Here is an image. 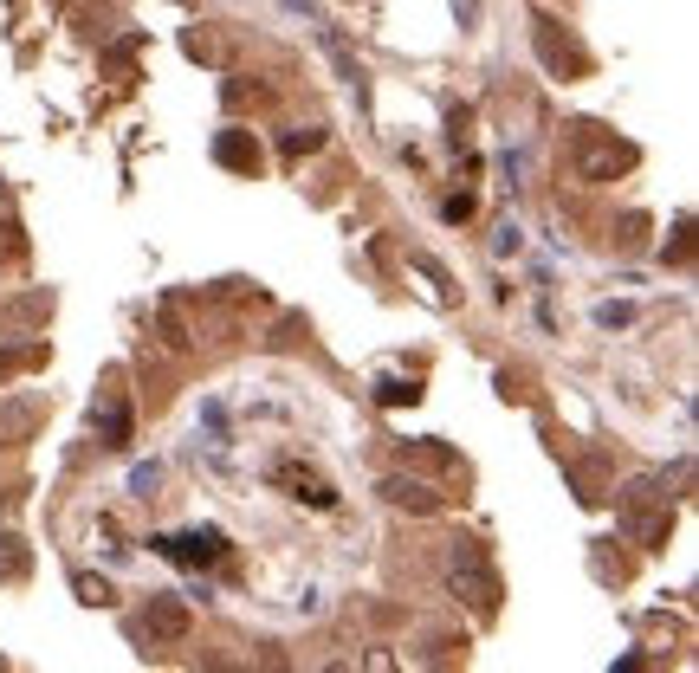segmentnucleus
I'll list each match as a JSON object with an SVG mask.
<instances>
[{
    "mask_svg": "<svg viewBox=\"0 0 699 673\" xmlns=\"http://www.w3.org/2000/svg\"><path fill=\"white\" fill-rule=\"evenodd\" d=\"M628 538L641 544V551H661L667 544V531H674V512H667V505H654V512H641V505H628Z\"/></svg>",
    "mask_w": 699,
    "mask_h": 673,
    "instance_id": "obj_12",
    "label": "nucleus"
},
{
    "mask_svg": "<svg viewBox=\"0 0 699 673\" xmlns=\"http://www.w3.org/2000/svg\"><path fill=\"white\" fill-rule=\"evenodd\" d=\"M188 628H195V615H188L182 596H149V609H143L149 641H188Z\"/></svg>",
    "mask_w": 699,
    "mask_h": 673,
    "instance_id": "obj_6",
    "label": "nucleus"
},
{
    "mask_svg": "<svg viewBox=\"0 0 699 673\" xmlns=\"http://www.w3.org/2000/svg\"><path fill=\"white\" fill-rule=\"evenodd\" d=\"M279 149L298 162V156H311V149H324V130H318V123H305V130H285V143H279Z\"/></svg>",
    "mask_w": 699,
    "mask_h": 673,
    "instance_id": "obj_17",
    "label": "nucleus"
},
{
    "mask_svg": "<svg viewBox=\"0 0 699 673\" xmlns=\"http://www.w3.org/2000/svg\"><path fill=\"white\" fill-rule=\"evenodd\" d=\"M259 98H266L259 78H253V85H246V78H227V104H233V111H240V104H259Z\"/></svg>",
    "mask_w": 699,
    "mask_h": 673,
    "instance_id": "obj_21",
    "label": "nucleus"
},
{
    "mask_svg": "<svg viewBox=\"0 0 699 673\" xmlns=\"http://www.w3.org/2000/svg\"><path fill=\"white\" fill-rule=\"evenodd\" d=\"M454 13H460V26H473L479 20V0H454Z\"/></svg>",
    "mask_w": 699,
    "mask_h": 673,
    "instance_id": "obj_27",
    "label": "nucleus"
},
{
    "mask_svg": "<svg viewBox=\"0 0 699 673\" xmlns=\"http://www.w3.org/2000/svg\"><path fill=\"white\" fill-rule=\"evenodd\" d=\"M324 52H331V65H337V78H344V85L356 91V104H363V111H369V72H363V65H356V52L344 46V33H337V26H324Z\"/></svg>",
    "mask_w": 699,
    "mask_h": 673,
    "instance_id": "obj_11",
    "label": "nucleus"
},
{
    "mask_svg": "<svg viewBox=\"0 0 699 673\" xmlns=\"http://www.w3.org/2000/svg\"><path fill=\"white\" fill-rule=\"evenodd\" d=\"M91 428H98V441L111 447V453H123V447H130V408H123V395H117V389L104 395L98 408H91Z\"/></svg>",
    "mask_w": 699,
    "mask_h": 673,
    "instance_id": "obj_10",
    "label": "nucleus"
},
{
    "mask_svg": "<svg viewBox=\"0 0 699 673\" xmlns=\"http://www.w3.org/2000/svg\"><path fill=\"white\" fill-rule=\"evenodd\" d=\"M376 402H382V408H402V402L415 408V402H421V382H415V376H382V382H376Z\"/></svg>",
    "mask_w": 699,
    "mask_h": 673,
    "instance_id": "obj_15",
    "label": "nucleus"
},
{
    "mask_svg": "<svg viewBox=\"0 0 699 673\" xmlns=\"http://www.w3.org/2000/svg\"><path fill=\"white\" fill-rule=\"evenodd\" d=\"M169 563H221L227 557V538L221 531H175V538H149Z\"/></svg>",
    "mask_w": 699,
    "mask_h": 673,
    "instance_id": "obj_5",
    "label": "nucleus"
},
{
    "mask_svg": "<svg viewBox=\"0 0 699 673\" xmlns=\"http://www.w3.org/2000/svg\"><path fill=\"white\" fill-rule=\"evenodd\" d=\"M531 39H538V59H544V72H557V78H589V52H583L577 39L564 33V20L538 13V20H531Z\"/></svg>",
    "mask_w": 699,
    "mask_h": 673,
    "instance_id": "obj_3",
    "label": "nucleus"
},
{
    "mask_svg": "<svg viewBox=\"0 0 699 673\" xmlns=\"http://www.w3.org/2000/svg\"><path fill=\"white\" fill-rule=\"evenodd\" d=\"M473 208H479L473 195H447V201H441V214H447L454 227H460V221H473Z\"/></svg>",
    "mask_w": 699,
    "mask_h": 673,
    "instance_id": "obj_26",
    "label": "nucleus"
},
{
    "mask_svg": "<svg viewBox=\"0 0 699 673\" xmlns=\"http://www.w3.org/2000/svg\"><path fill=\"white\" fill-rule=\"evenodd\" d=\"M214 162L233 169V175H259V169H266V149H259L253 130H221V136H214Z\"/></svg>",
    "mask_w": 699,
    "mask_h": 673,
    "instance_id": "obj_8",
    "label": "nucleus"
},
{
    "mask_svg": "<svg viewBox=\"0 0 699 673\" xmlns=\"http://www.w3.org/2000/svg\"><path fill=\"white\" fill-rule=\"evenodd\" d=\"M402 453H415L421 466H454V453H447V447H434V441H415V447L402 441Z\"/></svg>",
    "mask_w": 699,
    "mask_h": 673,
    "instance_id": "obj_23",
    "label": "nucleus"
},
{
    "mask_svg": "<svg viewBox=\"0 0 699 673\" xmlns=\"http://www.w3.org/2000/svg\"><path fill=\"white\" fill-rule=\"evenodd\" d=\"M182 52H188V59H208V65L221 59V46H214L208 33H182Z\"/></svg>",
    "mask_w": 699,
    "mask_h": 673,
    "instance_id": "obj_24",
    "label": "nucleus"
},
{
    "mask_svg": "<svg viewBox=\"0 0 699 673\" xmlns=\"http://www.w3.org/2000/svg\"><path fill=\"white\" fill-rule=\"evenodd\" d=\"M78 602H91V609H111V583H104V576H78Z\"/></svg>",
    "mask_w": 699,
    "mask_h": 673,
    "instance_id": "obj_19",
    "label": "nucleus"
},
{
    "mask_svg": "<svg viewBox=\"0 0 699 673\" xmlns=\"http://www.w3.org/2000/svg\"><path fill=\"white\" fill-rule=\"evenodd\" d=\"M667 259H674V266H687V259H693V221H674V240H667Z\"/></svg>",
    "mask_w": 699,
    "mask_h": 673,
    "instance_id": "obj_20",
    "label": "nucleus"
},
{
    "mask_svg": "<svg viewBox=\"0 0 699 673\" xmlns=\"http://www.w3.org/2000/svg\"><path fill=\"white\" fill-rule=\"evenodd\" d=\"M156 486H162V466H136V473H130V492H136V499H149Z\"/></svg>",
    "mask_w": 699,
    "mask_h": 673,
    "instance_id": "obj_25",
    "label": "nucleus"
},
{
    "mask_svg": "<svg viewBox=\"0 0 699 673\" xmlns=\"http://www.w3.org/2000/svg\"><path fill=\"white\" fill-rule=\"evenodd\" d=\"M447 583H454V596H466L479 615L499 609V570L486 563L479 538H454V551H447Z\"/></svg>",
    "mask_w": 699,
    "mask_h": 673,
    "instance_id": "obj_2",
    "label": "nucleus"
},
{
    "mask_svg": "<svg viewBox=\"0 0 699 673\" xmlns=\"http://www.w3.org/2000/svg\"><path fill=\"white\" fill-rule=\"evenodd\" d=\"M641 149L622 143L615 130H602V123H570V169H577V182H615L622 169H635Z\"/></svg>",
    "mask_w": 699,
    "mask_h": 673,
    "instance_id": "obj_1",
    "label": "nucleus"
},
{
    "mask_svg": "<svg viewBox=\"0 0 699 673\" xmlns=\"http://www.w3.org/2000/svg\"><path fill=\"white\" fill-rule=\"evenodd\" d=\"M52 311V292H33V298H20V305H7V318L13 324H39Z\"/></svg>",
    "mask_w": 699,
    "mask_h": 673,
    "instance_id": "obj_18",
    "label": "nucleus"
},
{
    "mask_svg": "<svg viewBox=\"0 0 699 673\" xmlns=\"http://www.w3.org/2000/svg\"><path fill=\"white\" fill-rule=\"evenodd\" d=\"M156 324H162V337H169V350H188V343H195V337H188V324H182V311H175V298H169V305H156Z\"/></svg>",
    "mask_w": 699,
    "mask_h": 673,
    "instance_id": "obj_16",
    "label": "nucleus"
},
{
    "mask_svg": "<svg viewBox=\"0 0 699 673\" xmlns=\"http://www.w3.org/2000/svg\"><path fill=\"white\" fill-rule=\"evenodd\" d=\"M272 486H285L298 505H311V512H331L337 505V486L318 473V466H305V460H272Z\"/></svg>",
    "mask_w": 699,
    "mask_h": 673,
    "instance_id": "obj_4",
    "label": "nucleus"
},
{
    "mask_svg": "<svg viewBox=\"0 0 699 673\" xmlns=\"http://www.w3.org/2000/svg\"><path fill=\"white\" fill-rule=\"evenodd\" d=\"M596 324L602 331H622V324H635V305H615L609 298V305H596Z\"/></svg>",
    "mask_w": 699,
    "mask_h": 673,
    "instance_id": "obj_22",
    "label": "nucleus"
},
{
    "mask_svg": "<svg viewBox=\"0 0 699 673\" xmlns=\"http://www.w3.org/2000/svg\"><path fill=\"white\" fill-rule=\"evenodd\" d=\"M39 421H46V402H39V395H0V441L7 447L33 441Z\"/></svg>",
    "mask_w": 699,
    "mask_h": 673,
    "instance_id": "obj_7",
    "label": "nucleus"
},
{
    "mask_svg": "<svg viewBox=\"0 0 699 673\" xmlns=\"http://www.w3.org/2000/svg\"><path fill=\"white\" fill-rule=\"evenodd\" d=\"M46 363V343H0V389H7L20 369H39Z\"/></svg>",
    "mask_w": 699,
    "mask_h": 673,
    "instance_id": "obj_14",
    "label": "nucleus"
},
{
    "mask_svg": "<svg viewBox=\"0 0 699 673\" xmlns=\"http://www.w3.org/2000/svg\"><path fill=\"white\" fill-rule=\"evenodd\" d=\"M33 576V544L20 531H0V583H26Z\"/></svg>",
    "mask_w": 699,
    "mask_h": 673,
    "instance_id": "obj_13",
    "label": "nucleus"
},
{
    "mask_svg": "<svg viewBox=\"0 0 699 673\" xmlns=\"http://www.w3.org/2000/svg\"><path fill=\"white\" fill-rule=\"evenodd\" d=\"M382 499H389L395 505V512H421V518H434V512H441V492H434V486H421V479H402V473H389V479H382Z\"/></svg>",
    "mask_w": 699,
    "mask_h": 673,
    "instance_id": "obj_9",
    "label": "nucleus"
}]
</instances>
